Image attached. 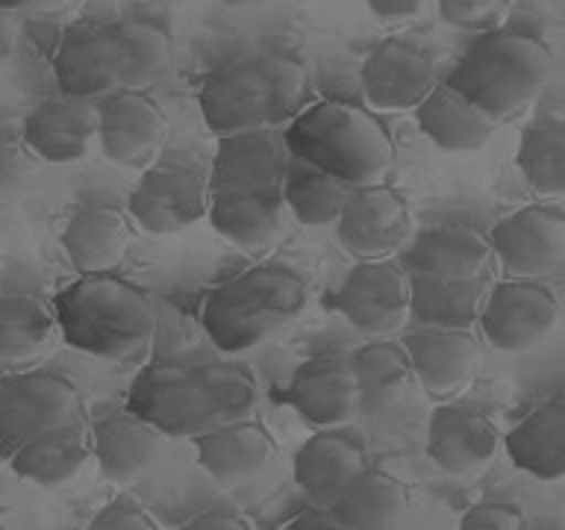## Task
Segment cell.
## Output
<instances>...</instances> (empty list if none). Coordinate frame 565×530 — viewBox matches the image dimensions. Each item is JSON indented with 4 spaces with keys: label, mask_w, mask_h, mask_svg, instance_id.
I'll list each match as a JSON object with an SVG mask.
<instances>
[{
    "label": "cell",
    "mask_w": 565,
    "mask_h": 530,
    "mask_svg": "<svg viewBox=\"0 0 565 530\" xmlns=\"http://www.w3.org/2000/svg\"><path fill=\"white\" fill-rule=\"evenodd\" d=\"M259 404V383L242 362L159 360L141 365L127 392V410L177 439L250 418Z\"/></svg>",
    "instance_id": "1"
},
{
    "label": "cell",
    "mask_w": 565,
    "mask_h": 530,
    "mask_svg": "<svg viewBox=\"0 0 565 530\" xmlns=\"http://www.w3.org/2000/svg\"><path fill=\"white\" fill-rule=\"evenodd\" d=\"M168 62L171 35L153 21H77L62 33L53 77L62 95L100 100L118 88H148Z\"/></svg>",
    "instance_id": "2"
},
{
    "label": "cell",
    "mask_w": 565,
    "mask_h": 530,
    "mask_svg": "<svg viewBox=\"0 0 565 530\" xmlns=\"http://www.w3.org/2000/svg\"><path fill=\"white\" fill-rule=\"evenodd\" d=\"M309 97V74L282 53H256L227 62L201 86L203 124L215 136L245 130H280L291 124Z\"/></svg>",
    "instance_id": "3"
},
{
    "label": "cell",
    "mask_w": 565,
    "mask_h": 530,
    "mask_svg": "<svg viewBox=\"0 0 565 530\" xmlns=\"http://www.w3.org/2000/svg\"><path fill=\"white\" fill-rule=\"evenodd\" d=\"M71 348L109 362H141L157 342V309L130 280L83 274L53 298Z\"/></svg>",
    "instance_id": "4"
},
{
    "label": "cell",
    "mask_w": 565,
    "mask_h": 530,
    "mask_svg": "<svg viewBox=\"0 0 565 530\" xmlns=\"http://www.w3.org/2000/svg\"><path fill=\"white\" fill-rule=\"evenodd\" d=\"M307 280L295 268L263 263L218 283L201 309L203 333L218 351L245 353L307 312Z\"/></svg>",
    "instance_id": "5"
},
{
    "label": "cell",
    "mask_w": 565,
    "mask_h": 530,
    "mask_svg": "<svg viewBox=\"0 0 565 530\" xmlns=\"http://www.w3.org/2000/svg\"><path fill=\"white\" fill-rule=\"evenodd\" d=\"M291 157L353 189L377 186L395 166V145L377 115L348 100H316L286 124Z\"/></svg>",
    "instance_id": "6"
},
{
    "label": "cell",
    "mask_w": 565,
    "mask_h": 530,
    "mask_svg": "<svg viewBox=\"0 0 565 530\" xmlns=\"http://www.w3.org/2000/svg\"><path fill=\"white\" fill-rule=\"evenodd\" d=\"M551 71L554 53L539 35L501 26L471 39L448 83L466 92L492 118L510 121L536 100Z\"/></svg>",
    "instance_id": "7"
},
{
    "label": "cell",
    "mask_w": 565,
    "mask_h": 530,
    "mask_svg": "<svg viewBox=\"0 0 565 530\" xmlns=\"http://www.w3.org/2000/svg\"><path fill=\"white\" fill-rule=\"evenodd\" d=\"M88 424L86 398L68 378L53 371L33 369L21 374H3L0 383V436L7 463L26 442Z\"/></svg>",
    "instance_id": "8"
},
{
    "label": "cell",
    "mask_w": 565,
    "mask_h": 530,
    "mask_svg": "<svg viewBox=\"0 0 565 530\" xmlns=\"http://www.w3.org/2000/svg\"><path fill=\"white\" fill-rule=\"evenodd\" d=\"M330 307L362 336L401 333L413 325V272L392 259L356 263L333 292Z\"/></svg>",
    "instance_id": "9"
},
{
    "label": "cell",
    "mask_w": 565,
    "mask_h": 530,
    "mask_svg": "<svg viewBox=\"0 0 565 530\" xmlns=\"http://www.w3.org/2000/svg\"><path fill=\"white\" fill-rule=\"evenodd\" d=\"M212 174L201 168L166 162L141 171L130 192L127 212L136 227L150 236H174L210 219Z\"/></svg>",
    "instance_id": "10"
},
{
    "label": "cell",
    "mask_w": 565,
    "mask_h": 530,
    "mask_svg": "<svg viewBox=\"0 0 565 530\" xmlns=\"http://www.w3.org/2000/svg\"><path fill=\"white\" fill-rule=\"evenodd\" d=\"M277 401L291 406L318 431L351 427L360 415H365L353 371V351L333 348L300 362L286 389L277 392Z\"/></svg>",
    "instance_id": "11"
},
{
    "label": "cell",
    "mask_w": 565,
    "mask_h": 530,
    "mask_svg": "<svg viewBox=\"0 0 565 530\" xmlns=\"http://www.w3.org/2000/svg\"><path fill=\"white\" fill-rule=\"evenodd\" d=\"M559 325V298L545 280L510 277L489 289L480 330L489 348L501 353H524L554 333Z\"/></svg>",
    "instance_id": "12"
},
{
    "label": "cell",
    "mask_w": 565,
    "mask_h": 530,
    "mask_svg": "<svg viewBox=\"0 0 565 530\" xmlns=\"http://www.w3.org/2000/svg\"><path fill=\"white\" fill-rule=\"evenodd\" d=\"M335 242L356 263H386L413 236V210L397 189L386 183L353 189L342 219L335 221Z\"/></svg>",
    "instance_id": "13"
},
{
    "label": "cell",
    "mask_w": 565,
    "mask_h": 530,
    "mask_svg": "<svg viewBox=\"0 0 565 530\" xmlns=\"http://www.w3.org/2000/svg\"><path fill=\"white\" fill-rule=\"evenodd\" d=\"M166 113L145 88H118L97 100V145L115 166L148 171L166 141Z\"/></svg>",
    "instance_id": "14"
},
{
    "label": "cell",
    "mask_w": 565,
    "mask_h": 530,
    "mask_svg": "<svg viewBox=\"0 0 565 530\" xmlns=\"http://www.w3.org/2000/svg\"><path fill=\"white\" fill-rule=\"evenodd\" d=\"M489 242L510 277L542 280L565 263V210L556 203L521 206L489 230Z\"/></svg>",
    "instance_id": "15"
},
{
    "label": "cell",
    "mask_w": 565,
    "mask_h": 530,
    "mask_svg": "<svg viewBox=\"0 0 565 530\" xmlns=\"http://www.w3.org/2000/svg\"><path fill=\"white\" fill-rule=\"evenodd\" d=\"M362 95L371 109L380 113H406L433 95L439 86L436 62L424 47L406 39H386L374 44L362 62Z\"/></svg>",
    "instance_id": "16"
},
{
    "label": "cell",
    "mask_w": 565,
    "mask_h": 530,
    "mask_svg": "<svg viewBox=\"0 0 565 530\" xmlns=\"http://www.w3.org/2000/svg\"><path fill=\"white\" fill-rule=\"evenodd\" d=\"M418 386L439 404L462 395L483 369V344L475 330L415 327L404 336Z\"/></svg>",
    "instance_id": "17"
},
{
    "label": "cell",
    "mask_w": 565,
    "mask_h": 530,
    "mask_svg": "<svg viewBox=\"0 0 565 530\" xmlns=\"http://www.w3.org/2000/svg\"><path fill=\"white\" fill-rule=\"evenodd\" d=\"M295 157L282 130L218 136L212 159V192H282Z\"/></svg>",
    "instance_id": "18"
},
{
    "label": "cell",
    "mask_w": 565,
    "mask_h": 530,
    "mask_svg": "<svg viewBox=\"0 0 565 530\" xmlns=\"http://www.w3.org/2000/svg\"><path fill=\"white\" fill-rule=\"evenodd\" d=\"M371 468L365 439L351 427H330L309 436L295 454V484L309 507L330 510Z\"/></svg>",
    "instance_id": "19"
},
{
    "label": "cell",
    "mask_w": 565,
    "mask_h": 530,
    "mask_svg": "<svg viewBox=\"0 0 565 530\" xmlns=\"http://www.w3.org/2000/svg\"><path fill=\"white\" fill-rule=\"evenodd\" d=\"M501 448L498 424L475 406L441 404L427 424V457L445 475L466 477L489 466Z\"/></svg>",
    "instance_id": "20"
},
{
    "label": "cell",
    "mask_w": 565,
    "mask_h": 530,
    "mask_svg": "<svg viewBox=\"0 0 565 530\" xmlns=\"http://www.w3.org/2000/svg\"><path fill=\"white\" fill-rule=\"evenodd\" d=\"M24 141L51 166L88 157L97 141V100L60 95L35 104L24 118Z\"/></svg>",
    "instance_id": "21"
},
{
    "label": "cell",
    "mask_w": 565,
    "mask_h": 530,
    "mask_svg": "<svg viewBox=\"0 0 565 530\" xmlns=\"http://www.w3.org/2000/svg\"><path fill=\"white\" fill-rule=\"evenodd\" d=\"M291 212L282 192H212L210 224L242 254L271 251L289 230Z\"/></svg>",
    "instance_id": "22"
},
{
    "label": "cell",
    "mask_w": 565,
    "mask_h": 530,
    "mask_svg": "<svg viewBox=\"0 0 565 530\" xmlns=\"http://www.w3.org/2000/svg\"><path fill=\"white\" fill-rule=\"evenodd\" d=\"M65 342L56 307L35 295H3L0 300V369L3 374L39 369L56 344Z\"/></svg>",
    "instance_id": "23"
},
{
    "label": "cell",
    "mask_w": 565,
    "mask_h": 530,
    "mask_svg": "<svg viewBox=\"0 0 565 530\" xmlns=\"http://www.w3.org/2000/svg\"><path fill=\"white\" fill-rule=\"evenodd\" d=\"M494 247L489 236L466 224H441L424 230L406 251V268L413 274L441 280H486L494 265Z\"/></svg>",
    "instance_id": "24"
},
{
    "label": "cell",
    "mask_w": 565,
    "mask_h": 530,
    "mask_svg": "<svg viewBox=\"0 0 565 530\" xmlns=\"http://www.w3.org/2000/svg\"><path fill=\"white\" fill-rule=\"evenodd\" d=\"M415 121L418 130L445 153H477L501 127L498 118L480 109L448 80L433 88V95L415 109Z\"/></svg>",
    "instance_id": "25"
},
{
    "label": "cell",
    "mask_w": 565,
    "mask_h": 530,
    "mask_svg": "<svg viewBox=\"0 0 565 530\" xmlns=\"http://www.w3.org/2000/svg\"><path fill=\"white\" fill-rule=\"evenodd\" d=\"M198 463L218 486H242L263 475L277 454L271 431L256 418L227 424L194 439Z\"/></svg>",
    "instance_id": "26"
},
{
    "label": "cell",
    "mask_w": 565,
    "mask_h": 530,
    "mask_svg": "<svg viewBox=\"0 0 565 530\" xmlns=\"http://www.w3.org/2000/svg\"><path fill=\"white\" fill-rule=\"evenodd\" d=\"M92 433H95L97 468L109 484L139 480L145 471L153 468L166 442V433L130 410L106 415L92 427Z\"/></svg>",
    "instance_id": "27"
},
{
    "label": "cell",
    "mask_w": 565,
    "mask_h": 530,
    "mask_svg": "<svg viewBox=\"0 0 565 530\" xmlns=\"http://www.w3.org/2000/svg\"><path fill=\"white\" fill-rule=\"evenodd\" d=\"M132 242L130 215L118 206L92 203L68 219L62 230V247L83 274H106L118 265Z\"/></svg>",
    "instance_id": "28"
},
{
    "label": "cell",
    "mask_w": 565,
    "mask_h": 530,
    "mask_svg": "<svg viewBox=\"0 0 565 530\" xmlns=\"http://www.w3.org/2000/svg\"><path fill=\"white\" fill-rule=\"evenodd\" d=\"M503 448L524 475L545 484L565 477V392L524 415L503 436Z\"/></svg>",
    "instance_id": "29"
},
{
    "label": "cell",
    "mask_w": 565,
    "mask_h": 530,
    "mask_svg": "<svg viewBox=\"0 0 565 530\" xmlns=\"http://www.w3.org/2000/svg\"><path fill=\"white\" fill-rule=\"evenodd\" d=\"M92 457H95V433L88 424H74L65 431L26 442L24 448L9 459V466L26 484L56 489V486L71 484Z\"/></svg>",
    "instance_id": "30"
},
{
    "label": "cell",
    "mask_w": 565,
    "mask_h": 530,
    "mask_svg": "<svg viewBox=\"0 0 565 530\" xmlns=\"http://www.w3.org/2000/svg\"><path fill=\"white\" fill-rule=\"evenodd\" d=\"M409 501L413 492L401 477L371 466L330 510L348 530H397Z\"/></svg>",
    "instance_id": "31"
},
{
    "label": "cell",
    "mask_w": 565,
    "mask_h": 530,
    "mask_svg": "<svg viewBox=\"0 0 565 530\" xmlns=\"http://www.w3.org/2000/svg\"><path fill=\"white\" fill-rule=\"evenodd\" d=\"M483 280H441L413 274V325L475 330L486 304Z\"/></svg>",
    "instance_id": "32"
},
{
    "label": "cell",
    "mask_w": 565,
    "mask_h": 530,
    "mask_svg": "<svg viewBox=\"0 0 565 530\" xmlns=\"http://www.w3.org/2000/svg\"><path fill=\"white\" fill-rule=\"evenodd\" d=\"M353 371H356L365 415L386 413L388 406H395L397 398L404 395L409 380H415L406 344L392 342V339H371L369 344L356 348Z\"/></svg>",
    "instance_id": "33"
},
{
    "label": "cell",
    "mask_w": 565,
    "mask_h": 530,
    "mask_svg": "<svg viewBox=\"0 0 565 530\" xmlns=\"http://www.w3.org/2000/svg\"><path fill=\"white\" fill-rule=\"evenodd\" d=\"M353 186H348L339 177L327 174L321 168H312L307 162L291 166L286 186H282V198L289 203L291 219L307 227H327L342 219L344 206L351 201Z\"/></svg>",
    "instance_id": "34"
},
{
    "label": "cell",
    "mask_w": 565,
    "mask_h": 530,
    "mask_svg": "<svg viewBox=\"0 0 565 530\" xmlns=\"http://www.w3.org/2000/svg\"><path fill=\"white\" fill-rule=\"evenodd\" d=\"M515 166L542 198H565V118L530 124L521 130Z\"/></svg>",
    "instance_id": "35"
},
{
    "label": "cell",
    "mask_w": 565,
    "mask_h": 530,
    "mask_svg": "<svg viewBox=\"0 0 565 530\" xmlns=\"http://www.w3.org/2000/svg\"><path fill=\"white\" fill-rule=\"evenodd\" d=\"M436 3L441 21L475 35L501 30L512 7V0H436Z\"/></svg>",
    "instance_id": "36"
},
{
    "label": "cell",
    "mask_w": 565,
    "mask_h": 530,
    "mask_svg": "<svg viewBox=\"0 0 565 530\" xmlns=\"http://www.w3.org/2000/svg\"><path fill=\"white\" fill-rule=\"evenodd\" d=\"M86 530H162L159 521L150 516L148 507H141L139 501H132L127 495L115 498L97 512L95 519L88 521Z\"/></svg>",
    "instance_id": "37"
},
{
    "label": "cell",
    "mask_w": 565,
    "mask_h": 530,
    "mask_svg": "<svg viewBox=\"0 0 565 530\" xmlns=\"http://www.w3.org/2000/svg\"><path fill=\"white\" fill-rule=\"evenodd\" d=\"M459 530H527V516L510 501H483L462 512Z\"/></svg>",
    "instance_id": "38"
},
{
    "label": "cell",
    "mask_w": 565,
    "mask_h": 530,
    "mask_svg": "<svg viewBox=\"0 0 565 530\" xmlns=\"http://www.w3.org/2000/svg\"><path fill=\"white\" fill-rule=\"evenodd\" d=\"M180 530H254L245 516H238L233 510H206L201 516H194L192 521H185Z\"/></svg>",
    "instance_id": "39"
},
{
    "label": "cell",
    "mask_w": 565,
    "mask_h": 530,
    "mask_svg": "<svg viewBox=\"0 0 565 530\" xmlns=\"http://www.w3.org/2000/svg\"><path fill=\"white\" fill-rule=\"evenodd\" d=\"M282 530H348V528H344L342 521L335 519L333 510H324V507H309V510H303L300 516H295V519H291Z\"/></svg>",
    "instance_id": "40"
},
{
    "label": "cell",
    "mask_w": 565,
    "mask_h": 530,
    "mask_svg": "<svg viewBox=\"0 0 565 530\" xmlns=\"http://www.w3.org/2000/svg\"><path fill=\"white\" fill-rule=\"evenodd\" d=\"M371 9V15H377L380 21H404L413 18L427 0H365Z\"/></svg>",
    "instance_id": "41"
},
{
    "label": "cell",
    "mask_w": 565,
    "mask_h": 530,
    "mask_svg": "<svg viewBox=\"0 0 565 530\" xmlns=\"http://www.w3.org/2000/svg\"><path fill=\"white\" fill-rule=\"evenodd\" d=\"M65 0H0L3 12H30V9H56L62 7Z\"/></svg>",
    "instance_id": "42"
},
{
    "label": "cell",
    "mask_w": 565,
    "mask_h": 530,
    "mask_svg": "<svg viewBox=\"0 0 565 530\" xmlns=\"http://www.w3.org/2000/svg\"><path fill=\"white\" fill-rule=\"evenodd\" d=\"M221 3L230 9H250V7H263L265 0H221Z\"/></svg>",
    "instance_id": "43"
}]
</instances>
